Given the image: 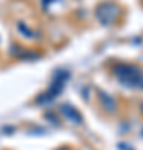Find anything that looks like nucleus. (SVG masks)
I'll use <instances>...</instances> for the list:
<instances>
[{
    "label": "nucleus",
    "instance_id": "3",
    "mask_svg": "<svg viewBox=\"0 0 143 150\" xmlns=\"http://www.w3.org/2000/svg\"><path fill=\"white\" fill-rule=\"evenodd\" d=\"M62 112L65 113V115H68V117H72L70 120H75V122H80V115L77 112H75L73 108L70 107V105H63L62 107Z\"/></svg>",
    "mask_w": 143,
    "mask_h": 150
},
{
    "label": "nucleus",
    "instance_id": "4",
    "mask_svg": "<svg viewBox=\"0 0 143 150\" xmlns=\"http://www.w3.org/2000/svg\"><path fill=\"white\" fill-rule=\"evenodd\" d=\"M100 98H103V100H105V108H106V110H113V105H115V102H113V100H111V98L106 95V93H100Z\"/></svg>",
    "mask_w": 143,
    "mask_h": 150
},
{
    "label": "nucleus",
    "instance_id": "1",
    "mask_svg": "<svg viewBox=\"0 0 143 150\" xmlns=\"http://www.w3.org/2000/svg\"><path fill=\"white\" fill-rule=\"evenodd\" d=\"M118 80L123 82L128 87H138L143 88V72L137 67H130V65H120L115 69Z\"/></svg>",
    "mask_w": 143,
    "mask_h": 150
},
{
    "label": "nucleus",
    "instance_id": "2",
    "mask_svg": "<svg viewBox=\"0 0 143 150\" xmlns=\"http://www.w3.org/2000/svg\"><path fill=\"white\" fill-rule=\"evenodd\" d=\"M97 15H98V20L101 23H111L115 15H117V7L113 5V4H103V5L98 7V12H97Z\"/></svg>",
    "mask_w": 143,
    "mask_h": 150
}]
</instances>
